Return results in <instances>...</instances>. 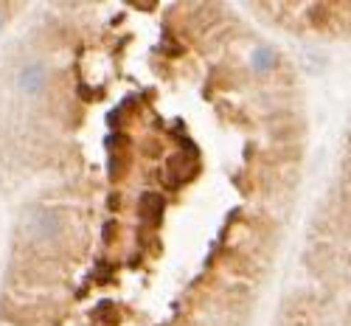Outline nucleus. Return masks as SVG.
Segmentation results:
<instances>
[{
	"instance_id": "nucleus-3",
	"label": "nucleus",
	"mask_w": 351,
	"mask_h": 326,
	"mask_svg": "<svg viewBox=\"0 0 351 326\" xmlns=\"http://www.w3.org/2000/svg\"><path fill=\"white\" fill-rule=\"evenodd\" d=\"M273 62H276V54H273L270 48H261V51H256V62H253V65H256L258 71H265V68H270Z\"/></svg>"
},
{
	"instance_id": "nucleus-4",
	"label": "nucleus",
	"mask_w": 351,
	"mask_h": 326,
	"mask_svg": "<svg viewBox=\"0 0 351 326\" xmlns=\"http://www.w3.org/2000/svg\"><path fill=\"white\" fill-rule=\"evenodd\" d=\"M3 20H6V9L0 6V25H3Z\"/></svg>"
},
{
	"instance_id": "nucleus-1",
	"label": "nucleus",
	"mask_w": 351,
	"mask_h": 326,
	"mask_svg": "<svg viewBox=\"0 0 351 326\" xmlns=\"http://www.w3.org/2000/svg\"><path fill=\"white\" fill-rule=\"evenodd\" d=\"M20 87L25 93H40L45 87V71L43 65H25L20 71Z\"/></svg>"
},
{
	"instance_id": "nucleus-2",
	"label": "nucleus",
	"mask_w": 351,
	"mask_h": 326,
	"mask_svg": "<svg viewBox=\"0 0 351 326\" xmlns=\"http://www.w3.org/2000/svg\"><path fill=\"white\" fill-rule=\"evenodd\" d=\"M141 211H143L146 220H158L160 211H163V200H160V194H143V200H141Z\"/></svg>"
}]
</instances>
